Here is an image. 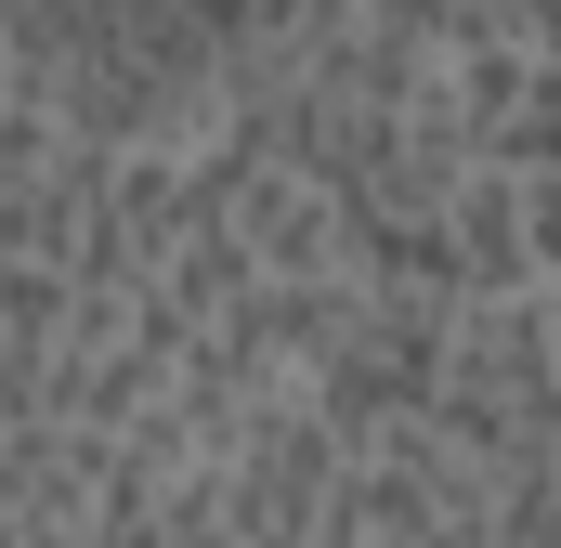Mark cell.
I'll return each mask as SVG.
<instances>
[{
    "label": "cell",
    "mask_w": 561,
    "mask_h": 548,
    "mask_svg": "<svg viewBox=\"0 0 561 548\" xmlns=\"http://www.w3.org/2000/svg\"><path fill=\"white\" fill-rule=\"evenodd\" d=\"M444 274H457V300H523V287H549V262H536V196H523L510 157H470V170H457V196H444Z\"/></svg>",
    "instance_id": "6da1fadb"
},
{
    "label": "cell",
    "mask_w": 561,
    "mask_h": 548,
    "mask_svg": "<svg viewBox=\"0 0 561 548\" xmlns=\"http://www.w3.org/2000/svg\"><path fill=\"white\" fill-rule=\"evenodd\" d=\"M536 300H549V353H561V274H549V287H536Z\"/></svg>",
    "instance_id": "7a4b0ae2"
}]
</instances>
